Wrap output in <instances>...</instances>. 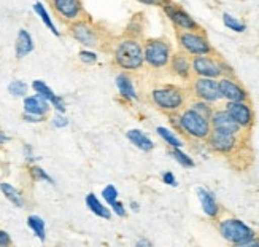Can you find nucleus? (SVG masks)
Masks as SVG:
<instances>
[{
  "mask_svg": "<svg viewBox=\"0 0 259 247\" xmlns=\"http://www.w3.org/2000/svg\"><path fill=\"white\" fill-rule=\"evenodd\" d=\"M127 139L132 145H135L142 152H151L154 149V142L146 136L140 129H131L127 131Z\"/></svg>",
  "mask_w": 259,
  "mask_h": 247,
  "instance_id": "obj_21",
  "label": "nucleus"
},
{
  "mask_svg": "<svg viewBox=\"0 0 259 247\" xmlns=\"http://www.w3.org/2000/svg\"><path fill=\"white\" fill-rule=\"evenodd\" d=\"M116 88L121 94L122 99L126 100H137L139 94H137V89L134 86V80L126 74V72H121L116 75Z\"/></svg>",
  "mask_w": 259,
  "mask_h": 247,
  "instance_id": "obj_18",
  "label": "nucleus"
},
{
  "mask_svg": "<svg viewBox=\"0 0 259 247\" xmlns=\"http://www.w3.org/2000/svg\"><path fill=\"white\" fill-rule=\"evenodd\" d=\"M228 114L234 118V121L242 129H250L254 123V112L248 100H235V102H226Z\"/></svg>",
  "mask_w": 259,
  "mask_h": 247,
  "instance_id": "obj_12",
  "label": "nucleus"
},
{
  "mask_svg": "<svg viewBox=\"0 0 259 247\" xmlns=\"http://www.w3.org/2000/svg\"><path fill=\"white\" fill-rule=\"evenodd\" d=\"M178 121L180 132L186 134L188 137L194 140H205L211 131L210 120L191 107H186L182 112H178Z\"/></svg>",
  "mask_w": 259,
  "mask_h": 247,
  "instance_id": "obj_3",
  "label": "nucleus"
},
{
  "mask_svg": "<svg viewBox=\"0 0 259 247\" xmlns=\"http://www.w3.org/2000/svg\"><path fill=\"white\" fill-rule=\"evenodd\" d=\"M170 155L174 156V160H175L180 166L186 167V169H193V167L196 166L194 160L191 158V156H189L188 153H185L182 149H172V150H170Z\"/></svg>",
  "mask_w": 259,
  "mask_h": 247,
  "instance_id": "obj_28",
  "label": "nucleus"
},
{
  "mask_svg": "<svg viewBox=\"0 0 259 247\" xmlns=\"http://www.w3.org/2000/svg\"><path fill=\"white\" fill-rule=\"evenodd\" d=\"M168 67H170L172 74L177 75L178 78H182V80H189L191 75H193V69H191V56L186 54L185 51L172 53Z\"/></svg>",
  "mask_w": 259,
  "mask_h": 247,
  "instance_id": "obj_16",
  "label": "nucleus"
},
{
  "mask_svg": "<svg viewBox=\"0 0 259 247\" xmlns=\"http://www.w3.org/2000/svg\"><path fill=\"white\" fill-rule=\"evenodd\" d=\"M27 225H29V228L33 231V234H35V236L41 242L47 241V227H45V222H43L41 217H38V216H29L27 217Z\"/></svg>",
  "mask_w": 259,
  "mask_h": 247,
  "instance_id": "obj_27",
  "label": "nucleus"
},
{
  "mask_svg": "<svg viewBox=\"0 0 259 247\" xmlns=\"http://www.w3.org/2000/svg\"><path fill=\"white\" fill-rule=\"evenodd\" d=\"M161 8L165 13V16L168 18V21H170L177 29H180V30H202L199 22L191 16L185 8L170 2V0H168L167 4H164Z\"/></svg>",
  "mask_w": 259,
  "mask_h": 247,
  "instance_id": "obj_9",
  "label": "nucleus"
},
{
  "mask_svg": "<svg viewBox=\"0 0 259 247\" xmlns=\"http://www.w3.org/2000/svg\"><path fill=\"white\" fill-rule=\"evenodd\" d=\"M32 89L35 91L38 96H41V97H45L47 100H50V104H51V100L56 97V94L53 93V89L45 83V82H41V80H35L32 83Z\"/></svg>",
  "mask_w": 259,
  "mask_h": 247,
  "instance_id": "obj_29",
  "label": "nucleus"
},
{
  "mask_svg": "<svg viewBox=\"0 0 259 247\" xmlns=\"http://www.w3.org/2000/svg\"><path fill=\"white\" fill-rule=\"evenodd\" d=\"M5 142H8V137L5 136V134H4L2 131H0V145L5 144Z\"/></svg>",
  "mask_w": 259,
  "mask_h": 247,
  "instance_id": "obj_44",
  "label": "nucleus"
},
{
  "mask_svg": "<svg viewBox=\"0 0 259 247\" xmlns=\"http://www.w3.org/2000/svg\"><path fill=\"white\" fill-rule=\"evenodd\" d=\"M143 58H145V64L151 67V69H164L170 62L172 45L168 43V40L161 37L145 40Z\"/></svg>",
  "mask_w": 259,
  "mask_h": 247,
  "instance_id": "obj_6",
  "label": "nucleus"
},
{
  "mask_svg": "<svg viewBox=\"0 0 259 247\" xmlns=\"http://www.w3.org/2000/svg\"><path fill=\"white\" fill-rule=\"evenodd\" d=\"M210 125H211V129H218L224 132H232V134L242 132V128L234 121V118L228 114L226 109L213 110L210 117Z\"/></svg>",
  "mask_w": 259,
  "mask_h": 247,
  "instance_id": "obj_15",
  "label": "nucleus"
},
{
  "mask_svg": "<svg viewBox=\"0 0 259 247\" xmlns=\"http://www.w3.org/2000/svg\"><path fill=\"white\" fill-rule=\"evenodd\" d=\"M191 69L193 75L196 77H205V78H221L224 75H232V69L220 59L218 56L213 54H202V56H193L191 58Z\"/></svg>",
  "mask_w": 259,
  "mask_h": 247,
  "instance_id": "obj_5",
  "label": "nucleus"
},
{
  "mask_svg": "<svg viewBox=\"0 0 259 247\" xmlns=\"http://www.w3.org/2000/svg\"><path fill=\"white\" fill-rule=\"evenodd\" d=\"M111 56H113L115 65L127 72L140 70L145 65L143 43L137 37H121L116 40Z\"/></svg>",
  "mask_w": 259,
  "mask_h": 247,
  "instance_id": "obj_1",
  "label": "nucleus"
},
{
  "mask_svg": "<svg viewBox=\"0 0 259 247\" xmlns=\"http://www.w3.org/2000/svg\"><path fill=\"white\" fill-rule=\"evenodd\" d=\"M33 11H35L37 16L41 19V22H43L45 26H47V29H48V30L53 33V36H56V37H61V32L58 30V27H56L54 21H53L51 15L48 13L47 7H45L41 2H35V4H33Z\"/></svg>",
  "mask_w": 259,
  "mask_h": 247,
  "instance_id": "obj_22",
  "label": "nucleus"
},
{
  "mask_svg": "<svg viewBox=\"0 0 259 247\" xmlns=\"http://www.w3.org/2000/svg\"><path fill=\"white\" fill-rule=\"evenodd\" d=\"M137 2L148 5V7H162L164 4H167L168 0H137Z\"/></svg>",
  "mask_w": 259,
  "mask_h": 247,
  "instance_id": "obj_40",
  "label": "nucleus"
},
{
  "mask_svg": "<svg viewBox=\"0 0 259 247\" xmlns=\"http://www.w3.org/2000/svg\"><path fill=\"white\" fill-rule=\"evenodd\" d=\"M51 5L64 22L70 24V22L83 18L84 8L81 0H51Z\"/></svg>",
  "mask_w": 259,
  "mask_h": 247,
  "instance_id": "obj_13",
  "label": "nucleus"
},
{
  "mask_svg": "<svg viewBox=\"0 0 259 247\" xmlns=\"http://www.w3.org/2000/svg\"><path fill=\"white\" fill-rule=\"evenodd\" d=\"M156 132H157V136H159L168 147L170 149H183V140L180 139L177 134H175V131H172V129H168V128H165V126H157L156 128Z\"/></svg>",
  "mask_w": 259,
  "mask_h": 247,
  "instance_id": "obj_24",
  "label": "nucleus"
},
{
  "mask_svg": "<svg viewBox=\"0 0 259 247\" xmlns=\"http://www.w3.org/2000/svg\"><path fill=\"white\" fill-rule=\"evenodd\" d=\"M69 32L80 45H83L84 48H94L100 45V33L97 27L93 24L91 21H88L84 18H80L69 24Z\"/></svg>",
  "mask_w": 259,
  "mask_h": 247,
  "instance_id": "obj_8",
  "label": "nucleus"
},
{
  "mask_svg": "<svg viewBox=\"0 0 259 247\" xmlns=\"http://www.w3.org/2000/svg\"><path fill=\"white\" fill-rule=\"evenodd\" d=\"M11 245V238L5 230H0V247Z\"/></svg>",
  "mask_w": 259,
  "mask_h": 247,
  "instance_id": "obj_39",
  "label": "nucleus"
},
{
  "mask_svg": "<svg viewBox=\"0 0 259 247\" xmlns=\"http://www.w3.org/2000/svg\"><path fill=\"white\" fill-rule=\"evenodd\" d=\"M110 209L113 210L116 216H119V217H124L126 216V207H124V204H122L119 199L115 201L113 204H110Z\"/></svg>",
  "mask_w": 259,
  "mask_h": 247,
  "instance_id": "obj_36",
  "label": "nucleus"
},
{
  "mask_svg": "<svg viewBox=\"0 0 259 247\" xmlns=\"http://www.w3.org/2000/svg\"><path fill=\"white\" fill-rule=\"evenodd\" d=\"M86 206H88V209L91 210L94 216H97L100 219H107L108 220L111 217V210L107 209L102 203H100L99 198L94 193H89L86 196Z\"/></svg>",
  "mask_w": 259,
  "mask_h": 247,
  "instance_id": "obj_23",
  "label": "nucleus"
},
{
  "mask_svg": "<svg viewBox=\"0 0 259 247\" xmlns=\"http://www.w3.org/2000/svg\"><path fill=\"white\" fill-rule=\"evenodd\" d=\"M27 89H29V86L21 80H15L8 85V93L15 97H24L27 94Z\"/></svg>",
  "mask_w": 259,
  "mask_h": 247,
  "instance_id": "obj_30",
  "label": "nucleus"
},
{
  "mask_svg": "<svg viewBox=\"0 0 259 247\" xmlns=\"http://www.w3.org/2000/svg\"><path fill=\"white\" fill-rule=\"evenodd\" d=\"M51 123H53V126H54V128H59V129H61V128H65L67 125H69V120H67L62 114H58V115H56V117L53 118Z\"/></svg>",
  "mask_w": 259,
  "mask_h": 247,
  "instance_id": "obj_37",
  "label": "nucleus"
},
{
  "mask_svg": "<svg viewBox=\"0 0 259 247\" xmlns=\"http://www.w3.org/2000/svg\"><path fill=\"white\" fill-rule=\"evenodd\" d=\"M22 118H24L27 123H40V121H43V118H45V117L33 115V114H27V112H24V115H22Z\"/></svg>",
  "mask_w": 259,
  "mask_h": 247,
  "instance_id": "obj_41",
  "label": "nucleus"
},
{
  "mask_svg": "<svg viewBox=\"0 0 259 247\" xmlns=\"http://www.w3.org/2000/svg\"><path fill=\"white\" fill-rule=\"evenodd\" d=\"M239 136L240 134L224 132L218 129H211L207 140V145L220 155H231L235 149L239 147Z\"/></svg>",
  "mask_w": 259,
  "mask_h": 247,
  "instance_id": "obj_10",
  "label": "nucleus"
},
{
  "mask_svg": "<svg viewBox=\"0 0 259 247\" xmlns=\"http://www.w3.org/2000/svg\"><path fill=\"white\" fill-rule=\"evenodd\" d=\"M30 174L35 181H43V182H48V184L54 185V179L45 169H41L40 166H30Z\"/></svg>",
  "mask_w": 259,
  "mask_h": 247,
  "instance_id": "obj_32",
  "label": "nucleus"
},
{
  "mask_svg": "<svg viewBox=\"0 0 259 247\" xmlns=\"http://www.w3.org/2000/svg\"><path fill=\"white\" fill-rule=\"evenodd\" d=\"M189 107H191V109H194L196 112H199L200 115H204L205 118H208V120H210V117H211V112H213V109H211V104L205 102V100L196 99L194 102H191V104H189Z\"/></svg>",
  "mask_w": 259,
  "mask_h": 247,
  "instance_id": "obj_31",
  "label": "nucleus"
},
{
  "mask_svg": "<svg viewBox=\"0 0 259 247\" xmlns=\"http://www.w3.org/2000/svg\"><path fill=\"white\" fill-rule=\"evenodd\" d=\"M221 99L226 102H235V100H248V91L235 80L232 75H224L218 78Z\"/></svg>",
  "mask_w": 259,
  "mask_h": 247,
  "instance_id": "obj_14",
  "label": "nucleus"
},
{
  "mask_svg": "<svg viewBox=\"0 0 259 247\" xmlns=\"http://www.w3.org/2000/svg\"><path fill=\"white\" fill-rule=\"evenodd\" d=\"M221 18H223V24H224V27H228L229 30L235 32V33H243V32L246 30V24H245V22H243L240 18H237V16H234V15L228 13V11H224Z\"/></svg>",
  "mask_w": 259,
  "mask_h": 247,
  "instance_id": "obj_26",
  "label": "nucleus"
},
{
  "mask_svg": "<svg viewBox=\"0 0 259 247\" xmlns=\"http://www.w3.org/2000/svg\"><path fill=\"white\" fill-rule=\"evenodd\" d=\"M51 105L59 112V114H64L65 112V104H64V99L59 97V96H56L53 100H51Z\"/></svg>",
  "mask_w": 259,
  "mask_h": 247,
  "instance_id": "obj_38",
  "label": "nucleus"
},
{
  "mask_svg": "<svg viewBox=\"0 0 259 247\" xmlns=\"http://www.w3.org/2000/svg\"><path fill=\"white\" fill-rule=\"evenodd\" d=\"M177 40L180 50L189 56H202V54L215 53L204 30H177Z\"/></svg>",
  "mask_w": 259,
  "mask_h": 247,
  "instance_id": "obj_7",
  "label": "nucleus"
},
{
  "mask_svg": "<svg viewBox=\"0 0 259 247\" xmlns=\"http://www.w3.org/2000/svg\"><path fill=\"white\" fill-rule=\"evenodd\" d=\"M118 190H116V187L115 185H107L104 190H102V198H104V201H107L108 203V206L110 204H113L115 201H118Z\"/></svg>",
  "mask_w": 259,
  "mask_h": 247,
  "instance_id": "obj_33",
  "label": "nucleus"
},
{
  "mask_svg": "<svg viewBox=\"0 0 259 247\" xmlns=\"http://www.w3.org/2000/svg\"><path fill=\"white\" fill-rule=\"evenodd\" d=\"M50 109H51L50 107V100H47V99L38 96V94L27 96L24 99V112H27V114L45 117V115H48Z\"/></svg>",
  "mask_w": 259,
  "mask_h": 247,
  "instance_id": "obj_19",
  "label": "nucleus"
},
{
  "mask_svg": "<svg viewBox=\"0 0 259 247\" xmlns=\"http://www.w3.org/2000/svg\"><path fill=\"white\" fill-rule=\"evenodd\" d=\"M197 193V198H199V203H200V207L204 210V214L210 219H217L220 216V204L210 190H207L205 187H197L196 190Z\"/></svg>",
  "mask_w": 259,
  "mask_h": 247,
  "instance_id": "obj_17",
  "label": "nucleus"
},
{
  "mask_svg": "<svg viewBox=\"0 0 259 247\" xmlns=\"http://www.w3.org/2000/svg\"><path fill=\"white\" fill-rule=\"evenodd\" d=\"M24 152H26V156H27V160H29V161L35 160V158H33V155H32V150H30V147H29V145H26V147H24Z\"/></svg>",
  "mask_w": 259,
  "mask_h": 247,
  "instance_id": "obj_42",
  "label": "nucleus"
},
{
  "mask_svg": "<svg viewBox=\"0 0 259 247\" xmlns=\"http://www.w3.org/2000/svg\"><path fill=\"white\" fill-rule=\"evenodd\" d=\"M0 192H2L4 196L10 201V203H13L16 207L24 206V198H22L21 192H19L18 188H15L11 184L2 182V184H0Z\"/></svg>",
  "mask_w": 259,
  "mask_h": 247,
  "instance_id": "obj_25",
  "label": "nucleus"
},
{
  "mask_svg": "<svg viewBox=\"0 0 259 247\" xmlns=\"http://www.w3.org/2000/svg\"><path fill=\"white\" fill-rule=\"evenodd\" d=\"M131 209H132L134 212H139V210H140V206H139V203H134V201H132V203H131Z\"/></svg>",
  "mask_w": 259,
  "mask_h": 247,
  "instance_id": "obj_43",
  "label": "nucleus"
},
{
  "mask_svg": "<svg viewBox=\"0 0 259 247\" xmlns=\"http://www.w3.org/2000/svg\"><path fill=\"white\" fill-rule=\"evenodd\" d=\"M137 245H146V247H150V245H151V242H150V241H146V239H142V241H139V242H137Z\"/></svg>",
  "mask_w": 259,
  "mask_h": 247,
  "instance_id": "obj_45",
  "label": "nucleus"
},
{
  "mask_svg": "<svg viewBox=\"0 0 259 247\" xmlns=\"http://www.w3.org/2000/svg\"><path fill=\"white\" fill-rule=\"evenodd\" d=\"M78 58H80V61L83 64H96L99 61L97 53L93 51V50H89V48H84V50H81L80 53H78Z\"/></svg>",
  "mask_w": 259,
  "mask_h": 247,
  "instance_id": "obj_34",
  "label": "nucleus"
},
{
  "mask_svg": "<svg viewBox=\"0 0 259 247\" xmlns=\"http://www.w3.org/2000/svg\"><path fill=\"white\" fill-rule=\"evenodd\" d=\"M151 102L165 114H174V112H180L185 107L186 102V94L182 88L174 86V85H165L154 88L151 94Z\"/></svg>",
  "mask_w": 259,
  "mask_h": 247,
  "instance_id": "obj_4",
  "label": "nucleus"
},
{
  "mask_svg": "<svg viewBox=\"0 0 259 247\" xmlns=\"http://www.w3.org/2000/svg\"><path fill=\"white\" fill-rule=\"evenodd\" d=\"M218 231L224 241L237 247H250L251 241L256 238V233L240 219H223L218 222Z\"/></svg>",
  "mask_w": 259,
  "mask_h": 247,
  "instance_id": "obj_2",
  "label": "nucleus"
},
{
  "mask_svg": "<svg viewBox=\"0 0 259 247\" xmlns=\"http://www.w3.org/2000/svg\"><path fill=\"white\" fill-rule=\"evenodd\" d=\"M162 182L168 187H178V181H177V177L174 175V172L170 171H165L162 174Z\"/></svg>",
  "mask_w": 259,
  "mask_h": 247,
  "instance_id": "obj_35",
  "label": "nucleus"
},
{
  "mask_svg": "<svg viewBox=\"0 0 259 247\" xmlns=\"http://www.w3.org/2000/svg\"><path fill=\"white\" fill-rule=\"evenodd\" d=\"M193 94L196 99L205 100L208 104H217L221 100L220 85L217 78L196 77L193 80Z\"/></svg>",
  "mask_w": 259,
  "mask_h": 247,
  "instance_id": "obj_11",
  "label": "nucleus"
},
{
  "mask_svg": "<svg viewBox=\"0 0 259 247\" xmlns=\"http://www.w3.org/2000/svg\"><path fill=\"white\" fill-rule=\"evenodd\" d=\"M15 51H16V58H26L27 54L33 51V39L26 29H19L16 43H15Z\"/></svg>",
  "mask_w": 259,
  "mask_h": 247,
  "instance_id": "obj_20",
  "label": "nucleus"
}]
</instances>
